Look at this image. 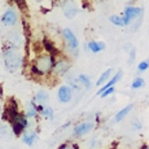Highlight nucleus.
<instances>
[{
    "label": "nucleus",
    "mask_w": 149,
    "mask_h": 149,
    "mask_svg": "<svg viewBox=\"0 0 149 149\" xmlns=\"http://www.w3.org/2000/svg\"><path fill=\"white\" fill-rule=\"evenodd\" d=\"M70 66H71L70 62H69L66 58H60V60H57V61L54 62L52 73L54 74V75H57V77H62L69 71Z\"/></svg>",
    "instance_id": "423d86ee"
},
{
    "label": "nucleus",
    "mask_w": 149,
    "mask_h": 149,
    "mask_svg": "<svg viewBox=\"0 0 149 149\" xmlns=\"http://www.w3.org/2000/svg\"><path fill=\"white\" fill-rule=\"evenodd\" d=\"M62 38H64V42L66 44L69 52L71 54H78V47H79V43H78V39H77L75 34L70 30V29H64L62 30Z\"/></svg>",
    "instance_id": "7ed1b4c3"
},
{
    "label": "nucleus",
    "mask_w": 149,
    "mask_h": 149,
    "mask_svg": "<svg viewBox=\"0 0 149 149\" xmlns=\"http://www.w3.org/2000/svg\"><path fill=\"white\" fill-rule=\"evenodd\" d=\"M48 100H49V93L44 90L38 91V92L35 93V96H34V102H35L36 105H42V107L48 101Z\"/></svg>",
    "instance_id": "f8f14e48"
},
{
    "label": "nucleus",
    "mask_w": 149,
    "mask_h": 149,
    "mask_svg": "<svg viewBox=\"0 0 149 149\" xmlns=\"http://www.w3.org/2000/svg\"><path fill=\"white\" fill-rule=\"evenodd\" d=\"M21 139H22V141H24V144L29 145V147H33V145L35 144V141L38 140V134H36L35 131L26 130L21 135Z\"/></svg>",
    "instance_id": "9d476101"
},
{
    "label": "nucleus",
    "mask_w": 149,
    "mask_h": 149,
    "mask_svg": "<svg viewBox=\"0 0 149 149\" xmlns=\"http://www.w3.org/2000/svg\"><path fill=\"white\" fill-rule=\"evenodd\" d=\"M58 149H74V148L71 147L69 143H65V144H62L61 147H58Z\"/></svg>",
    "instance_id": "b1692460"
},
{
    "label": "nucleus",
    "mask_w": 149,
    "mask_h": 149,
    "mask_svg": "<svg viewBox=\"0 0 149 149\" xmlns=\"http://www.w3.org/2000/svg\"><path fill=\"white\" fill-rule=\"evenodd\" d=\"M111 73H113V69H107V70L104 71V73L100 75V78H99V81L96 82V86H104L105 83H108L109 82V79H110V75H111Z\"/></svg>",
    "instance_id": "dca6fc26"
},
{
    "label": "nucleus",
    "mask_w": 149,
    "mask_h": 149,
    "mask_svg": "<svg viewBox=\"0 0 149 149\" xmlns=\"http://www.w3.org/2000/svg\"><path fill=\"white\" fill-rule=\"evenodd\" d=\"M105 43H102V42H95V40H92V42H90L88 43V49L91 51V52H93V53H99V52H101V51H104L105 49Z\"/></svg>",
    "instance_id": "2eb2a0df"
},
{
    "label": "nucleus",
    "mask_w": 149,
    "mask_h": 149,
    "mask_svg": "<svg viewBox=\"0 0 149 149\" xmlns=\"http://www.w3.org/2000/svg\"><path fill=\"white\" fill-rule=\"evenodd\" d=\"M25 116H26L27 119H31V118H36L39 116V111L36 109V104L34 101L29 102L27 104V108H26V111H25Z\"/></svg>",
    "instance_id": "ddd939ff"
},
{
    "label": "nucleus",
    "mask_w": 149,
    "mask_h": 149,
    "mask_svg": "<svg viewBox=\"0 0 149 149\" xmlns=\"http://www.w3.org/2000/svg\"><path fill=\"white\" fill-rule=\"evenodd\" d=\"M132 108H134V105H132V104H128L127 107H125L123 109H121V110H119L118 113L116 114V117H114V121H116V122H121V121H123V119H125L126 117L128 116V113H130V111L132 110Z\"/></svg>",
    "instance_id": "4468645a"
},
{
    "label": "nucleus",
    "mask_w": 149,
    "mask_h": 149,
    "mask_svg": "<svg viewBox=\"0 0 149 149\" xmlns=\"http://www.w3.org/2000/svg\"><path fill=\"white\" fill-rule=\"evenodd\" d=\"M109 21L113 25H116V26H126L125 21H123V17H119V16H117V14H113V16L109 17Z\"/></svg>",
    "instance_id": "a211bd4d"
},
{
    "label": "nucleus",
    "mask_w": 149,
    "mask_h": 149,
    "mask_svg": "<svg viewBox=\"0 0 149 149\" xmlns=\"http://www.w3.org/2000/svg\"><path fill=\"white\" fill-rule=\"evenodd\" d=\"M135 54H136V49L135 48H132V49H131V54H130V60H128L130 64H132L134 62V60H135Z\"/></svg>",
    "instance_id": "5701e85b"
},
{
    "label": "nucleus",
    "mask_w": 149,
    "mask_h": 149,
    "mask_svg": "<svg viewBox=\"0 0 149 149\" xmlns=\"http://www.w3.org/2000/svg\"><path fill=\"white\" fill-rule=\"evenodd\" d=\"M54 62H56L54 61V56L47 52L42 53L35 58L33 66H31V70L36 75H48L49 73H52Z\"/></svg>",
    "instance_id": "f257e3e1"
},
{
    "label": "nucleus",
    "mask_w": 149,
    "mask_h": 149,
    "mask_svg": "<svg viewBox=\"0 0 149 149\" xmlns=\"http://www.w3.org/2000/svg\"><path fill=\"white\" fill-rule=\"evenodd\" d=\"M122 75H123V73H122L121 70H119L118 73H117L116 75L113 77V78H110V79H109V82H108V83H105V84L102 86V87L100 88L99 91H97V93H96V95H97V96H100V95H101L102 92H104V91H107L108 88H110V87H114V84H116L117 82H119V79L122 78Z\"/></svg>",
    "instance_id": "9b49d317"
},
{
    "label": "nucleus",
    "mask_w": 149,
    "mask_h": 149,
    "mask_svg": "<svg viewBox=\"0 0 149 149\" xmlns=\"http://www.w3.org/2000/svg\"><path fill=\"white\" fill-rule=\"evenodd\" d=\"M144 84H145L144 79L139 77V78H135V79H134L132 84H131V88H132V90H139V88L144 87Z\"/></svg>",
    "instance_id": "6ab92c4d"
},
{
    "label": "nucleus",
    "mask_w": 149,
    "mask_h": 149,
    "mask_svg": "<svg viewBox=\"0 0 149 149\" xmlns=\"http://www.w3.org/2000/svg\"><path fill=\"white\" fill-rule=\"evenodd\" d=\"M1 113H3V109H1V105H0V118H1Z\"/></svg>",
    "instance_id": "a878e982"
},
{
    "label": "nucleus",
    "mask_w": 149,
    "mask_h": 149,
    "mask_svg": "<svg viewBox=\"0 0 149 149\" xmlns=\"http://www.w3.org/2000/svg\"><path fill=\"white\" fill-rule=\"evenodd\" d=\"M114 91H116V88H114V87H110V88H108L107 91H104V92H102L100 96H101V97H108L109 95H111Z\"/></svg>",
    "instance_id": "4be33fe9"
},
{
    "label": "nucleus",
    "mask_w": 149,
    "mask_h": 149,
    "mask_svg": "<svg viewBox=\"0 0 149 149\" xmlns=\"http://www.w3.org/2000/svg\"><path fill=\"white\" fill-rule=\"evenodd\" d=\"M135 128H139V130H140V128H141V123H140V122H135Z\"/></svg>",
    "instance_id": "393cba45"
},
{
    "label": "nucleus",
    "mask_w": 149,
    "mask_h": 149,
    "mask_svg": "<svg viewBox=\"0 0 149 149\" xmlns=\"http://www.w3.org/2000/svg\"><path fill=\"white\" fill-rule=\"evenodd\" d=\"M22 64L21 54L16 48H5L4 49V65L8 71H17Z\"/></svg>",
    "instance_id": "f03ea898"
},
{
    "label": "nucleus",
    "mask_w": 149,
    "mask_h": 149,
    "mask_svg": "<svg viewBox=\"0 0 149 149\" xmlns=\"http://www.w3.org/2000/svg\"><path fill=\"white\" fill-rule=\"evenodd\" d=\"M93 128V123L92 122H82L79 125L75 126L74 128V132H73V136L74 137H82L84 135H87L88 132H91Z\"/></svg>",
    "instance_id": "6e6552de"
},
{
    "label": "nucleus",
    "mask_w": 149,
    "mask_h": 149,
    "mask_svg": "<svg viewBox=\"0 0 149 149\" xmlns=\"http://www.w3.org/2000/svg\"><path fill=\"white\" fill-rule=\"evenodd\" d=\"M147 69H149V61L148 60H144V61L139 62V65H137V70L139 71H145Z\"/></svg>",
    "instance_id": "412c9836"
},
{
    "label": "nucleus",
    "mask_w": 149,
    "mask_h": 149,
    "mask_svg": "<svg viewBox=\"0 0 149 149\" xmlns=\"http://www.w3.org/2000/svg\"><path fill=\"white\" fill-rule=\"evenodd\" d=\"M78 82H79V84H81L82 87L87 88V90L91 87V81H90V77H88V75H86V74H79V75H78Z\"/></svg>",
    "instance_id": "f3484780"
},
{
    "label": "nucleus",
    "mask_w": 149,
    "mask_h": 149,
    "mask_svg": "<svg viewBox=\"0 0 149 149\" xmlns=\"http://www.w3.org/2000/svg\"><path fill=\"white\" fill-rule=\"evenodd\" d=\"M42 116H44L45 118L48 119H53V109L51 107H44L43 108V111H42Z\"/></svg>",
    "instance_id": "aec40b11"
},
{
    "label": "nucleus",
    "mask_w": 149,
    "mask_h": 149,
    "mask_svg": "<svg viewBox=\"0 0 149 149\" xmlns=\"http://www.w3.org/2000/svg\"><path fill=\"white\" fill-rule=\"evenodd\" d=\"M18 21V14L14 8H8L1 16V24L5 26H14Z\"/></svg>",
    "instance_id": "20e7f679"
},
{
    "label": "nucleus",
    "mask_w": 149,
    "mask_h": 149,
    "mask_svg": "<svg viewBox=\"0 0 149 149\" xmlns=\"http://www.w3.org/2000/svg\"><path fill=\"white\" fill-rule=\"evenodd\" d=\"M16 3H21V1H24V0H14Z\"/></svg>",
    "instance_id": "bb28decb"
},
{
    "label": "nucleus",
    "mask_w": 149,
    "mask_h": 149,
    "mask_svg": "<svg viewBox=\"0 0 149 149\" xmlns=\"http://www.w3.org/2000/svg\"><path fill=\"white\" fill-rule=\"evenodd\" d=\"M62 10H64V14L68 17V18H74L78 13V7H77V3L74 0H66L62 4Z\"/></svg>",
    "instance_id": "1a4fd4ad"
},
{
    "label": "nucleus",
    "mask_w": 149,
    "mask_h": 149,
    "mask_svg": "<svg viewBox=\"0 0 149 149\" xmlns=\"http://www.w3.org/2000/svg\"><path fill=\"white\" fill-rule=\"evenodd\" d=\"M145 149H149V147H148V148H145Z\"/></svg>",
    "instance_id": "cd10ccee"
},
{
    "label": "nucleus",
    "mask_w": 149,
    "mask_h": 149,
    "mask_svg": "<svg viewBox=\"0 0 149 149\" xmlns=\"http://www.w3.org/2000/svg\"><path fill=\"white\" fill-rule=\"evenodd\" d=\"M57 97H58V101L62 104H68L73 99V88L70 86H61L57 91Z\"/></svg>",
    "instance_id": "0eeeda50"
},
{
    "label": "nucleus",
    "mask_w": 149,
    "mask_h": 149,
    "mask_svg": "<svg viewBox=\"0 0 149 149\" xmlns=\"http://www.w3.org/2000/svg\"><path fill=\"white\" fill-rule=\"evenodd\" d=\"M143 9L139 7H127L125 9V13H123V21H125V25L128 26L130 24H132L134 19H136V17L139 14H141Z\"/></svg>",
    "instance_id": "39448f33"
}]
</instances>
